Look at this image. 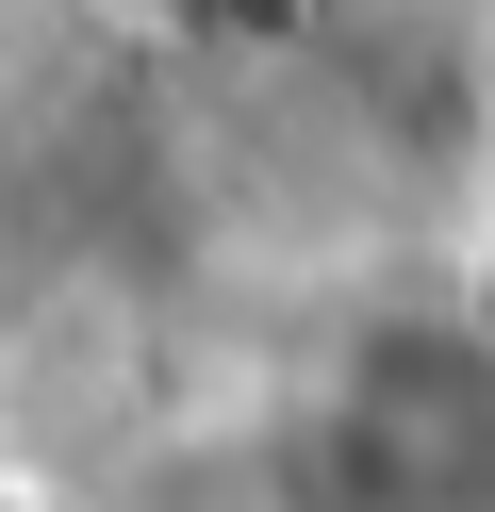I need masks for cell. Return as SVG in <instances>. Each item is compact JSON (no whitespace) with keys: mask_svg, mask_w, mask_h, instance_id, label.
<instances>
[{"mask_svg":"<svg viewBox=\"0 0 495 512\" xmlns=\"http://www.w3.org/2000/svg\"><path fill=\"white\" fill-rule=\"evenodd\" d=\"M281 512H495V314L396 298L281 413Z\"/></svg>","mask_w":495,"mask_h":512,"instance_id":"cell-1","label":"cell"},{"mask_svg":"<svg viewBox=\"0 0 495 512\" xmlns=\"http://www.w3.org/2000/svg\"><path fill=\"white\" fill-rule=\"evenodd\" d=\"M0 512H83V496H50V479H0Z\"/></svg>","mask_w":495,"mask_h":512,"instance_id":"cell-2","label":"cell"}]
</instances>
